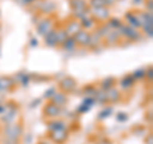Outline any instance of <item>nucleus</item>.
<instances>
[{
    "instance_id": "obj_1",
    "label": "nucleus",
    "mask_w": 153,
    "mask_h": 144,
    "mask_svg": "<svg viewBox=\"0 0 153 144\" xmlns=\"http://www.w3.org/2000/svg\"><path fill=\"white\" fill-rule=\"evenodd\" d=\"M89 14L92 16V18L94 19L96 22H100V23H105L110 19V12L107 7H101V8H93V7H89Z\"/></svg>"
},
{
    "instance_id": "obj_2",
    "label": "nucleus",
    "mask_w": 153,
    "mask_h": 144,
    "mask_svg": "<svg viewBox=\"0 0 153 144\" xmlns=\"http://www.w3.org/2000/svg\"><path fill=\"white\" fill-rule=\"evenodd\" d=\"M73 38H74L76 46H80V47L89 46V42H91V32L85 31V30H80L79 32H76L75 35L73 36Z\"/></svg>"
},
{
    "instance_id": "obj_3",
    "label": "nucleus",
    "mask_w": 153,
    "mask_h": 144,
    "mask_svg": "<svg viewBox=\"0 0 153 144\" xmlns=\"http://www.w3.org/2000/svg\"><path fill=\"white\" fill-rule=\"evenodd\" d=\"M75 87H76V80L71 78V76H65L64 79L59 82V88L63 93H69L71 91H74Z\"/></svg>"
},
{
    "instance_id": "obj_4",
    "label": "nucleus",
    "mask_w": 153,
    "mask_h": 144,
    "mask_svg": "<svg viewBox=\"0 0 153 144\" xmlns=\"http://www.w3.org/2000/svg\"><path fill=\"white\" fill-rule=\"evenodd\" d=\"M23 133V128L21 124H14V125H9L5 129V134L9 139H13V140H17V139L21 137V134Z\"/></svg>"
},
{
    "instance_id": "obj_5",
    "label": "nucleus",
    "mask_w": 153,
    "mask_h": 144,
    "mask_svg": "<svg viewBox=\"0 0 153 144\" xmlns=\"http://www.w3.org/2000/svg\"><path fill=\"white\" fill-rule=\"evenodd\" d=\"M37 30H38V33L42 36H45L46 33H49L51 30H54V21H52V18L47 17L44 21H41V23L37 27Z\"/></svg>"
},
{
    "instance_id": "obj_6",
    "label": "nucleus",
    "mask_w": 153,
    "mask_h": 144,
    "mask_svg": "<svg viewBox=\"0 0 153 144\" xmlns=\"http://www.w3.org/2000/svg\"><path fill=\"white\" fill-rule=\"evenodd\" d=\"M44 115L46 117H50V119H55L60 115V107L56 106L55 103L49 102L44 107Z\"/></svg>"
},
{
    "instance_id": "obj_7",
    "label": "nucleus",
    "mask_w": 153,
    "mask_h": 144,
    "mask_svg": "<svg viewBox=\"0 0 153 144\" xmlns=\"http://www.w3.org/2000/svg\"><path fill=\"white\" fill-rule=\"evenodd\" d=\"M80 30H82V27H80V22L78 21V19L73 18L71 21L68 22V24H66L65 27V32L68 33L69 37H73L76 32H79Z\"/></svg>"
},
{
    "instance_id": "obj_8",
    "label": "nucleus",
    "mask_w": 153,
    "mask_h": 144,
    "mask_svg": "<svg viewBox=\"0 0 153 144\" xmlns=\"http://www.w3.org/2000/svg\"><path fill=\"white\" fill-rule=\"evenodd\" d=\"M50 137H51V139L54 142L64 143L65 139L68 138V131L65 130V128H63V129H55V130H51Z\"/></svg>"
},
{
    "instance_id": "obj_9",
    "label": "nucleus",
    "mask_w": 153,
    "mask_h": 144,
    "mask_svg": "<svg viewBox=\"0 0 153 144\" xmlns=\"http://www.w3.org/2000/svg\"><path fill=\"white\" fill-rule=\"evenodd\" d=\"M125 19L128 22V24L133 27V28H139L142 27L140 24V19H139V13H134V12H129L125 14Z\"/></svg>"
},
{
    "instance_id": "obj_10",
    "label": "nucleus",
    "mask_w": 153,
    "mask_h": 144,
    "mask_svg": "<svg viewBox=\"0 0 153 144\" xmlns=\"http://www.w3.org/2000/svg\"><path fill=\"white\" fill-rule=\"evenodd\" d=\"M51 102L55 103L56 106H64V105L68 102V98H66V93H63V92H55L54 96L51 97Z\"/></svg>"
},
{
    "instance_id": "obj_11",
    "label": "nucleus",
    "mask_w": 153,
    "mask_h": 144,
    "mask_svg": "<svg viewBox=\"0 0 153 144\" xmlns=\"http://www.w3.org/2000/svg\"><path fill=\"white\" fill-rule=\"evenodd\" d=\"M106 96H107V101L111 103H116L120 99V91H117L116 88H110L106 91Z\"/></svg>"
},
{
    "instance_id": "obj_12",
    "label": "nucleus",
    "mask_w": 153,
    "mask_h": 144,
    "mask_svg": "<svg viewBox=\"0 0 153 144\" xmlns=\"http://www.w3.org/2000/svg\"><path fill=\"white\" fill-rule=\"evenodd\" d=\"M69 4L73 10H85L89 8L85 0H69Z\"/></svg>"
},
{
    "instance_id": "obj_13",
    "label": "nucleus",
    "mask_w": 153,
    "mask_h": 144,
    "mask_svg": "<svg viewBox=\"0 0 153 144\" xmlns=\"http://www.w3.org/2000/svg\"><path fill=\"white\" fill-rule=\"evenodd\" d=\"M16 82L13 79L8 78V76H1L0 78V91H9L14 87Z\"/></svg>"
},
{
    "instance_id": "obj_14",
    "label": "nucleus",
    "mask_w": 153,
    "mask_h": 144,
    "mask_svg": "<svg viewBox=\"0 0 153 144\" xmlns=\"http://www.w3.org/2000/svg\"><path fill=\"white\" fill-rule=\"evenodd\" d=\"M45 44L50 47H54L57 45L56 42V30H51L49 33L45 35Z\"/></svg>"
},
{
    "instance_id": "obj_15",
    "label": "nucleus",
    "mask_w": 153,
    "mask_h": 144,
    "mask_svg": "<svg viewBox=\"0 0 153 144\" xmlns=\"http://www.w3.org/2000/svg\"><path fill=\"white\" fill-rule=\"evenodd\" d=\"M134 84H135V79H134L133 75H126V76H124V78L120 80V85L124 89L131 88Z\"/></svg>"
},
{
    "instance_id": "obj_16",
    "label": "nucleus",
    "mask_w": 153,
    "mask_h": 144,
    "mask_svg": "<svg viewBox=\"0 0 153 144\" xmlns=\"http://www.w3.org/2000/svg\"><path fill=\"white\" fill-rule=\"evenodd\" d=\"M60 46L63 47L64 50H66V51H71V50H74V47L76 46V44H75V41H74L73 37H68Z\"/></svg>"
},
{
    "instance_id": "obj_17",
    "label": "nucleus",
    "mask_w": 153,
    "mask_h": 144,
    "mask_svg": "<svg viewBox=\"0 0 153 144\" xmlns=\"http://www.w3.org/2000/svg\"><path fill=\"white\" fill-rule=\"evenodd\" d=\"M68 33L65 32V30H59V31H56V42H57V45H61L63 42L68 38Z\"/></svg>"
},
{
    "instance_id": "obj_18",
    "label": "nucleus",
    "mask_w": 153,
    "mask_h": 144,
    "mask_svg": "<svg viewBox=\"0 0 153 144\" xmlns=\"http://www.w3.org/2000/svg\"><path fill=\"white\" fill-rule=\"evenodd\" d=\"M96 101L100 103H105V102H107V96H106V91H97L96 92Z\"/></svg>"
},
{
    "instance_id": "obj_19",
    "label": "nucleus",
    "mask_w": 153,
    "mask_h": 144,
    "mask_svg": "<svg viewBox=\"0 0 153 144\" xmlns=\"http://www.w3.org/2000/svg\"><path fill=\"white\" fill-rule=\"evenodd\" d=\"M115 85V79L114 78H106V79H103V82L101 83V87L103 91H107L110 88H112Z\"/></svg>"
},
{
    "instance_id": "obj_20",
    "label": "nucleus",
    "mask_w": 153,
    "mask_h": 144,
    "mask_svg": "<svg viewBox=\"0 0 153 144\" xmlns=\"http://www.w3.org/2000/svg\"><path fill=\"white\" fill-rule=\"evenodd\" d=\"M88 7L101 8V7H106V3H105V0H89V1H88Z\"/></svg>"
},
{
    "instance_id": "obj_21",
    "label": "nucleus",
    "mask_w": 153,
    "mask_h": 144,
    "mask_svg": "<svg viewBox=\"0 0 153 144\" xmlns=\"http://www.w3.org/2000/svg\"><path fill=\"white\" fill-rule=\"evenodd\" d=\"M49 128H50V131H51V130H55V129H63L65 126H64L63 121H51L49 124Z\"/></svg>"
},
{
    "instance_id": "obj_22",
    "label": "nucleus",
    "mask_w": 153,
    "mask_h": 144,
    "mask_svg": "<svg viewBox=\"0 0 153 144\" xmlns=\"http://www.w3.org/2000/svg\"><path fill=\"white\" fill-rule=\"evenodd\" d=\"M146 7H147V12L152 13V10H153V0H146Z\"/></svg>"
},
{
    "instance_id": "obj_23",
    "label": "nucleus",
    "mask_w": 153,
    "mask_h": 144,
    "mask_svg": "<svg viewBox=\"0 0 153 144\" xmlns=\"http://www.w3.org/2000/svg\"><path fill=\"white\" fill-rule=\"evenodd\" d=\"M38 1V0H21V3L23 4V5H32V4H36Z\"/></svg>"
},
{
    "instance_id": "obj_24",
    "label": "nucleus",
    "mask_w": 153,
    "mask_h": 144,
    "mask_svg": "<svg viewBox=\"0 0 153 144\" xmlns=\"http://www.w3.org/2000/svg\"><path fill=\"white\" fill-rule=\"evenodd\" d=\"M117 1H119V0H105V3H106V7H112Z\"/></svg>"
},
{
    "instance_id": "obj_25",
    "label": "nucleus",
    "mask_w": 153,
    "mask_h": 144,
    "mask_svg": "<svg viewBox=\"0 0 153 144\" xmlns=\"http://www.w3.org/2000/svg\"><path fill=\"white\" fill-rule=\"evenodd\" d=\"M0 30H1V24H0Z\"/></svg>"
},
{
    "instance_id": "obj_26",
    "label": "nucleus",
    "mask_w": 153,
    "mask_h": 144,
    "mask_svg": "<svg viewBox=\"0 0 153 144\" xmlns=\"http://www.w3.org/2000/svg\"><path fill=\"white\" fill-rule=\"evenodd\" d=\"M17 1H21V0H17Z\"/></svg>"
},
{
    "instance_id": "obj_27",
    "label": "nucleus",
    "mask_w": 153,
    "mask_h": 144,
    "mask_svg": "<svg viewBox=\"0 0 153 144\" xmlns=\"http://www.w3.org/2000/svg\"><path fill=\"white\" fill-rule=\"evenodd\" d=\"M0 16H1V12H0Z\"/></svg>"
},
{
    "instance_id": "obj_28",
    "label": "nucleus",
    "mask_w": 153,
    "mask_h": 144,
    "mask_svg": "<svg viewBox=\"0 0 153 144\" xmlns=\"http://www.w3.org/2000/svg\"><path fill=\"white\" fill-rule=\"evenodd\" d=\"M42 144H44V143H42Z\"/></svg>"
}]
</instances>
